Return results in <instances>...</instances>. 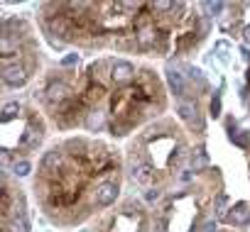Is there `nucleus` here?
Here are the masks:
<instances>
[{
  "instance_id": "nucleus-1",
  "label": "nucleus",
  "mask_w": 250,
  "mask_h": 232,
  "mask_svg": "<svg viewBox=\"0 0 250 232\" xmlns=\"http://www.w3.org/2000/svg\"><path fill=\"white\" fill-rule=\"evenodd\" d=\"M113 183L118 181V161L110 149L101 142L69 140L62 147L47 152L40 164V198L47 213H76L81 217L88 215V205L83 203L86 183ZM79 220V213H76Z\"/></svg>"
},
{
  "instance_id": "nucleus-2",
  "label": "nucleus",
  "mask_w": 250,
  "mask_h": 232,
  "mask_svg": "<svg viewBox=\"0 0 250 232\" xmlns=\"http://www.w3.org/2000/svg\"><path fill=\"white\" fill-rule=\"evenodd\" d=\"M169 83H172V88H174V93L179 95V93H182V88H184V83H182V78H179V73H174V71H172V73H169Z\"/></svg>"
}]
</instances>
